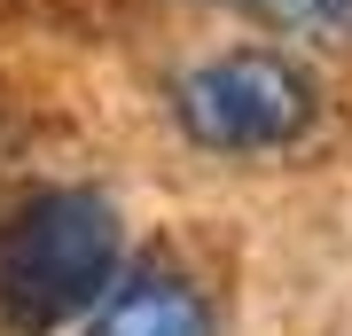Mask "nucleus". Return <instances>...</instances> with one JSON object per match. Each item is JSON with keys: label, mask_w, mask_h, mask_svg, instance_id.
Returning a JSON list of instances; mask_svg holds the SVG:
<instances>
[{"label": "nucleus", "mask_w": 352, "mask_h": 336, "mask_svg": "<svg viewBox=\"0 0 352 336\" xmlns=\"http://www.w3.org/2000/svg\"><path fill=\"white\" fill-rule=\"evenodd\" d=\"M126 274V219L94 188H24L0 212V336H55Z\"/></svg>", "instance_id": "obj_1"}, {"label": "nucleus", "mask_w": 352, "mask_h": 336, "mask_svg": "<svg viewBox=\"0 0 352 336\" xmlns=\"http://www.w3.org/2000/svg\"><path fill=\"white\" fill-rule=\"evenodd\" d=\"M321 102H329L321 78L289 47L235 39V47H212V55H196V63L173 71L164 117L204 157L266 164V157H289V149H305L321 133Z\"/></svg>", "instance_id": "obj_2"}, {"label": "nucleus", "mask_w": 352, "mask_h": 336, "mask_svg": "<svg viewBox=\"0 0 352 336\" xmlns=\"http://www.w3.org/2000/svg\"><path fill=\"white\" fill-rule=\"evenodd\" d=\"M87 336H219V313L204 282L173 274V266H133L87 313Z\"/></svg>", "instance_id": "obj_3"}, {"label": "nucleus", "mask_w": 352, "mask_h": 336, "mask_svg": "<svg viewBox=\"0 0 352 336\" xmlns=\"http://www.w3.org/2000/svg\"><path fill=\"white\" fill-rule=\"evenodd\" d=\"M212 8H235L251 24H274V32H298V39L352 47V0H212Z\"/></svg>", "instance_id": "obj_4"}]
</instances>
